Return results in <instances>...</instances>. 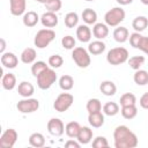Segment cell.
<instances>
[{"instance_id":"cell-22","label":"cell","mask_w":148,"mask_h":148,"mask_svg":"<svg viewBox=\"0 0 148 148\" xmlns=\"http://www.w3.org/2000/svg\"><path fill=\"white\" fill-rule=\"evenodd\" d=\"M113 38L118 43H121V44L125 43L130 38L128 29L125 28V27H118V28H116L114 31H113Z\"/></svg>"},{"instance_id":"cell-8","label":"cell","mask_w":148,"mask_h":148,"mask_svg":"<svg viewBox=\"0 0 148 148\" xmlns=\"http://www.w3.org/2000/svg\"><path fill=\"white\" fill-rule=\"evenodd\" d=\"M16 108L21 113H32L39 109V101L36 98L28 97L18 101Z\"/></svg>"},{"instance_id":"cell-33","label":"cell","mask_w":148,"mask_h":148,"mask_svg":"<svg viewBox=\"0 0 148 148\" xmlns=\"http://www.w3.org/2000/svg\"><path fill=\"white\" fill-rule=\"evenodd\" d=\"M87 111L88 113H96V112H101L102 111V103L98 98H90L87 102Z\"/></svg>"},{"instance_id":"cell-27","label":"cell","mask_w":148,"mask_h":148,"mask_svg":"<svg viewBox=\"0 0 148 148\" xmlns=\"http://www.w3.org/2000/svg\"><path fill=\"white\" fill-rule=\"evenodd\" d=\"M29 143H30V146L36 147V148L44 147V145H45V136L42 133H39V132H35V133H32L29 136Z\"/></svg>"},{"instance_id":"cell-37","label":"cell","mask_w":148,"mask_h":148,"mask_svg":"<svg viewBox=\"0 0 148 148\" xmlns=\"http://www.w3.org/2000/svg\"><path fill=\"white\" fill-rule=\"evenodd\" d=\"M44 6H45V8L47 9V12L57 13L58 10L61 9L62 2H61V0H46V1L44 2Z\"/></svg>"},{"instance_id":"cell-25","label":"cell","mask_w":148,"mask_h":148,"mask_svg":"<svg viewBox=\"0 0 148 148\" xmlns=\"http://www.w3.org/2000/svg\"><path fill=\"white\" fill-rule=\"evenodd\" d=\"M36 57H37L36 50L32 47H27L21 53V61L23 64H32L36 60Z\"/></svg>"},{"instance_id":"cell-44","label":"cell","mask_w":148,"mask_h":148,"mask_svg":"<svg viewBox=\"0 0 148 148\" xmlns=\"http://www.w3.org/2000/svg\"><path fill=\"white\" fill-rule=\"evenodd\" d=\"M65 147H66V148H80V147H81V143H80L79 141H75V140L71 139V140H68V141L65 143Z\"/></svg>"},{"instance_id":"cell-45","label":"cell","mask_w":148,"mask_h":148,"mask_svg":"<svg viewBox=\"0 0 148 148\" xmlns=\"http://www.w3.org/2000/svg\"><path fill=\"white\" fill-rule=\"evenodd\" d=\"M120 6H127V5H130V3H132L133 2V0H116Z\"/></svg>"},{"instance_id":"cell-36","label":"cell","mask_w":148,"mask_h":148,"mask_svg":"<svg viewBox=\"0 0 148 148\" xmlns=\"http://www.w3.org/2000/svg\"><path fill=\"white\" fill-rule=\"evenodd\" d=\"M119 102H120V105H121V106L133 105V104L136 103V97H135V95L132 94V92H125V94H123V95L120 96Z\"/></svg>"},{"instance_id":"cell-43","label":"cell","mask_w":148,"mask_h":148,"mask_svg":"<svg viewBox=\"0 0 148 148\" xmlns=\"http://www.w3.org/2000/svg\"><path fill=\"white\" fill-rule=\"evenodd\" d=\"M139 103H140V106H141L142 109L148 110V92H145V94L140 97Z\"/></svg>"},{"instance_id":"cell-21","label":"cell","mask_w":148,"mask_h":148,"mask_svg":"<svg viewBox=\"0 0 148 148\" xmlns=\"http://www.w3.org/2000/svg\"><path fill=\"white\" fill-rule=\"evenodd\" d=\"M104 114L101 112H96V113H89L88 116V121L90 124V126L95 127V128H99L104 125Z\"/></svg>"},{"instance_id":"cell-17","label":"cell","mask_w":148,"mask_h":148,"mask_svg":"<svg viewBox=\"0 0 148 148\" xmlns=\"http://www.w3.org/2000/svg\"><path fill=\"white\" fill-rule=\"evenodd\" d=\"M17 91H18L20 96H22L24 98H28V97L32 96V94L35 92V88H34L32 83H30L28 81H22V82L18 83Z\"/></svg>"},{"instance_id":"cell-18","label":"cell","mask_w":148,"mask_h":148,"mask_svg":"<svg viewBox=\"0 0 148 148\" xmlns=\"http://www.w3.org/2000/svg\"><path fill=\"white\" fill-rule=\"evenodd\" d=\"M39 20H40V17H39L38 14H37L36 12H34V10H29V12L24 13L23 18H22L23 24H24L25 27H28V28L35 27V25L38 23Z\"/></svg>"},{"instance_id":"cell-29","label":"cell","mask_w":148,"mask_h":148,"mask_svg":"<svg viewBox=\"0 0 148 148\" xmlns=\"http://www.w3.org/2000/svg\"><path fill=\"white\" fill-rule=\"evenodd\" d=\"M133 80L138 86H146L148 84V72L145 69H138L135 71L133 75Z\"/></svg>"},{"instance_id":"cell-49","label":"cell","mask_w":148,"mask_h":148,"mask_svg":"<svg viewBox=\"0 0 148 148\" xmlns=\"http://www.w3.org/2000/svg\"><path fill=\"white\" fill-rule=\"evenodd\" d=\"M84 1H94V0H84Z\"/></svg>"},{"instance_id":"cell-30","label":"cell","mask_w":148,"mask_h":148,"mask_svg":"<svg viewBox=\"0 0 148 148\" xmlns=\"http://www.w3.org/2000/svg\"><path fill=\"white\" fill-rule=\"evenodd\" d=\"M120 113L125 119H133L136 117L138 114V108L135 106V104L133 105H126V106H121L120 109Z\"/></svg>"},{"instance_id":"cell-6","label":"cell","mask_w":148,"mask_h":148,"mask_svg":"<svg viewBox=\"0 0 148 148\" xmlns=\"http://www.w3.org/2000/svg\"><path fill=\"white\" fill-rule=\"evenodd\" d=\"M36 79H37L38 88L42 90H46V89L51 88V86L57 81V73L53 68H46Z\"/></svg>"},{"instance_id":"cell-14","label":"cell","mask_w":148,"mask_h":148,"mask_svg":"<svg viewBox=\"0 0 148 148\" xmlns=\"http://www.w3.org/2000/svg\"><path fill=\"white\" fill-rule=\"evenodd\" d=\"M40 22L45 28H54L58 24V16L53 12H46L40 16Z\"/></svg>"},{"instance_id":"cell-15","label":"cell","mask_w":148,"mask_h":148,"mask_svg":"<svg viewBox=\"0 0 148 148\" xmlns=\"http://www.w3.org/2000/svg\"><path fill=\"white\" fill-rule=\"evenodd\" d=\"M76 140L81 145H88L92 140V130L90 127H87V126H81Z\"/></svg>"},{"instance_id":"cell-41","label":"cell","mask_w":148,"mask_h":148,"mask_svg":"<svg viewBox=\"0 0 148 148\" xmlns=\"http://www.w3.org/2000/svg\"><path fill=\"white\" fill-rule=\"evenodd\" d=\"M135 49L141 50L143 53H146L148 56V37L141 35L140 38H139V42H138V44L135 46Z\"/></svg>"},{"instance_id":"cell-40","label":"cell","mask_w":148,"mask_h":148,"mask_svg":"<svg viewBox=\"0 0 148 148\" xmlns=\"http://www.w3.org/2000/svg\"><path fill=\"white\" fill-rule=\"evenodd\" d=\"M75 44H76V40H75V38H74L73 36H71V35L65 36V37H62V39H61V45H62V47L66 49V50H73V49L75 47Z\"/></svg>"},{"instance_id":"cell-13","label":"cell","mask_w":148,"mask_h":148,"mask_svg":"<svg viewBox=\"0 0 148 148\" xmlns=\"http://www.w3.org/2000/svg\"><path fill=\"white\" fill-rule=\"evenodd\" d=\"M91 30L88 27V24H81L76 28V37L82 43H89L91 39Z\"/></svg>"},{"instance_id":"cell-34","label":"cell","mask_w":148,"mask_h":148,"mask_svg":"<svg viewBox=\"0 0 148 148\" xmlns=\"http://www.w3.org/2000/svg\"><path fill=\"white\" fill-rule=\"evenodd\" d=\"M145 61H146V59H145L143 56H133V57L128 58V60H127L130 67L134 71L140 69V67L145 64Z\"/></svg>"},{"instance_id":"cell-32","label":"cell","mask_w":148,"mask_h":148,"mask_svg":"<svg viewBox=\"0 0 148 148\" xmlns=\"http://www.w3.org/2000/svg\"><path fill=\"white\" fill-rule=\"evenodd\" d=\"M119 105L116 102H108L103 105V113L109 117H113L119 112Z\"/></svg>"},{"instance_id":"cell-9","label":"cell","mask_w":148,"mask_h":148,"mask_svg":"<svg viewBox=\"0 0 148 148\" xmlns=\"http://www.w3.org/2000/svg\"><path fill=\"white\" fill-rule=\"evenodd\" d=\"M17 138H18V134L16 132V130L14 128H7L1 138H0V147L2 148H12L15 146L16 141H17Z\"/></svg>"},{"instance_id":"cell-26","label":"cell","mask_w":148,"mask_h":148,"mask_svg":"<svg viewBox=\"0 0 148 148\" xmlns=\"http://www.w3.org/2000/svg\"><path fill=\"white\" fill-rule=\"evenodd\" d=\"M81 17L86 24H95L97 21V13L92 8H86L83 9Z\"/></svg>"},{"instance_id":"cell-2","label":"cell","mask_w":148,"mask_h":148,"mask_svg":"<svg viewBox=\"0 0 148 148\" xmlns=\"http://www.w3.org/2000/svg\"><path fill=\"white\" fill-rule=\"evenodd\" d=\"M128 60V51L123 46L113 47L106 53V61L112 66H118Z\"/></svg>"},{"instance_id":"cell-48","label":"cell","mask_w":148,"mask_h":148,"mask_svg":"<svg viewBox=\"0 0 148 148\" xmlns=\"http://www.w3.org/2000/svg\"><path fill=\"white\" fill-rule=\"evenodd\" d=\"M35 1H37V2H42V3H44L46 0H35Z\"/></svg>"},{"instance_id":"cell-20","label":"cell","mask_w":148,"mask_h":148,"mask_svg":"<svg viewBox=\"0 0 148 148\" xmlns=\"http://www.w3.org/2000/svg\"><path fill=\"white\" fill-rule=\"evenodd\" d=\"M88 51H89V53L92 54V56L102 54V53L105 51V43H103L101 39L90 42L89 45H88Z\"/></svg>"},{"instance_id":"cell-23","label":"cell","mask_w":148,"mask_h":148,"mask_svg":"<svg viewBox=\"0 0 148 148\" xmlns=\"http://www.w3.org/2000/svg\"><path fill=\"white\" fill-rule=\"evenodd\" d=\"M80 128H81V125L77 121H69L65 126V133H66V135L68 138L76 139L77 138V134L80 132Z\"/></svg>"},{"instance_id":"cell-46","label":"cell","mask_w":148,"mask_h":148,"mask_svg":"<svg viewBox=\"0 0 148 148\" xmlns=\"http://www.w3.org/2000/svg\"><path fill=\"white\" fill-rule=\"evenodd\" d=\"M0 43H1L0 52H1V54H2V53H5V49H6V40H5L3 38H1V39H0Z\"/></svg>"},{"instance_id":"cell-3","label":"cell","mask_w":148,"mask_h":148,"mask_svg":"<svg viewBox=\"0 0 148 148\" xmlns=\"http://www.w3.org/2000/svg\"><path fill=\"white\" fill-rule=\"evenodd\" d=\"M56 38V32L52 29H40L39 31H37L35 39H34V44L37 49H45L46 46H49Z\"/></svg>"},{"instance_id":"cell-28","label":"cell","mask_w":148,"mask_h":148,"mask_svg":"<svg viewBox=\"0 0 148 148\" xmlns=\"http://www.w3.org/2000/svg\"><path fill=\"white\" fill-rule=\"evenodd\" d=\"M148 27V18L146 16H136L132 22V28L136 32L143 31Z\"/></svg>"},{"instance_id":"cell-39","label":"cell","mask_w":148,"mask_h":148,"mask_svg":"<svg viewBox=\"0 0 148 148\" xmlns=\"http://www.w3.org/2000/svg\"><path fill=\"white\" fill-rule=\"evenodd\" d=\"M47 64L50 65L51 68H60L64 64V59L60 54H52L50 58H49V61Z\"/></svg>"},{"instance_id":"cell-4","label":"cell","mask_w":148,"mask_h":148,"mask_svg":"<svg viewBox=\"0 0 148 148\" xmlns=\"http://www.w3.org/2000/svg\"><path fill=\"white\" fill-rule=\"evenodd\" d=\"M126 13L121 7H113L104 15V21L109 27H118L125 20Z\"/></svg>"},{"instance_id":"cell-7","label":"cell","mask_w":148,"mask_h":148,"mask_svg":"<svg viewBox=\"0 0 148 148\" xmlns=\"http://www.w3.org/2000/svg\"><path fill=\"white\" fill-rule=\"evenodd\" d=\"M73 102H74V97H73L72 94H69V92H61L56 98V101L53 103V108L58 112H65V111H67L72 106Z\"/></svg>"},{"instance_id":"cell-16","label":"cell","mask_w":148,"mask_h":148,"mask_svg":"<svg viewBox=\"0 0 148 148\" xmlns=\"http://www.w3.org/2000/svg\"><path fill=\"white\" fill-rule=\"evenodd\" d=\"M92 35L97 39H104L109 35V25L106 23H95L92 28Z\"/></svg>"},{"instance_id":"cell-12","label":"cell","mask_w":148,"mask_h":148,"mask_svg":"<svg viewBox=\"0 0 148 148\" xmlns=\"http://www.w3.org/2000/svg\"><path fill=\"white\" fill-rule=\"evenodd\" d=\"M1 65L5 68H15L18 64L17 57L13 52H5L1 54Z\"/></svg>"},{"instance_id":"cell-47","label":"cell","mask_w":148,"mask_h":148,"mask_svg":"<svg viewBox=\"0 0 148 148\" xmlns=\"http://www.w3.org/2000/svg\"><path fill=\"white\" fill-rule=\"evenodd\" d=\"M140 1H141V2L143 3V5H146V6H148V0H140Z\"/></svg>"},{"instance_id":"cell-10","label":"cell","mask_w":148,"mask_h":148,"mask_svg":"<svg viewBox=\"0 0 148 148\" xmlns=\"http://www.w3.org/2000/svg\"><path fill=\"white\" fill-rule=\"evenodd\" d=\"M47 131L53 136H61L65 132V125L59 118H51L47 121Z\"/></svg>"},{"instance_id":"cell-38","label":"cell","mask_w":148,"mask_h":148,"mask_svg":"<svg viewBox=\"0 0 148 148\" xmlns=\"http://www.w3.org/2000/svg\"><path fill=\"white\" fill-rule=\"evenodd\" d=\"M46 68H49L47 67V65H46V62H44V61H35L34 64H32V66H31V73H32V75L35 76V77H37L40 73H43Z\"/></svg>"},{"instance_id":"cell-35","label":"cell","mask_w":148,"mask_h":148,"mask_svg":"<svg viewBox=\"0 0 148 148\" xmlns=\"http://www.w3.org/2000/svg\"><path fill=\"white\" fill-rule=\"evenodd\" d=\"M79 23V15L75 12H69L65 16V25L67 28H74Z\"/></svg>"},{"instance_id":"cell-1","label":"cell","mask_w":148,"mask_h":148,"mask_svg":"<svg viewBox=\"0 0 148 148\" xmlns=\"http://www.w3.org/2000/svg\"><path fill=\"white\" fill-rule=\"evenodd\" d=\"M113 139L116 148H135L139 143L136 134L125 125H119L114 128Z\"/></svg>"},{"instance_id":"cell-5","label":"cell","mask_w":148,"mask_h":148,"mask_svg":"<svg viewBox=\"0 0 148 148\" xmlns=\"http://www.w3.org/2000/svg\"><path fill=\"white\" fill-rule=\"evenodd\" d=\"M72 59L74 60L76 66L80 67V68H87L91 64V58H90L89 51L83 49V47H81V46H77V47L73 49Z\"/></svg>"},{"instance_id":"cell-31","label":"cell","mask_w":148,"mask_h":148,"mask_svg":"<svg viewBox=\"0 0 148 148\" xmlns=\"http://www.w3.org/2000/svg\"><path fill=\"white\" fill-rule=\"evenodd\" d=\"M59 87L64 90V91H68L72 90L74 87V79L71 75H62L59 79Z\"/></svg>"},{"instance_id":"cell-24","label":"cell","mask_w":148,"mask_h":148,"mask_svg":"<svg viewBox=\"0 0 148 148\" xmlns=\"http://www.w3.org/2000/svg\"><path fill=\"white\" fill-rule=\"evenodd\" d=\"M1 84H2L3 89H6V90H13L15 88V86H16V76L13 73H7V74L2 75Z\"/></svg>"},{"instance_id":"cell-42","label":"cell","mask_w":148,"mask_h":148,"mask_svg":"<svg viewBox=\"0 0 148 148\" xmlns=\"http://www.w3.org/2000/svg\"><path fill=\"white\" fill-rule=\"evenodd\" d=\"M92 147L94 148H106L109 147V142L105 136H96L92 140Z\"/></svg>"},{"instance_id":"cell-19","label":"cell","mask_w":148,"mask_h":148,"mask_svg":"<svg viewBox=\"0 0 148 148\" xmlns=\"http://www.w3.org/2000/svg\"><path fill=\"white\" fill-rule=\"evenodd\" d=\"M99 90L105 96H113L117 92V86L110 80H105L99 84Z\"/></svg>"},{"instance_id":"cell-11","label":"cell","mask_w":148,"mask_h":148,"mask_svg":"<svg viewBox=\"0 0 148 148\" xmlns=\"http://www.w3.org/2000/svg\"><path fill=\"white\" fill-rule=\"evenodd\" d=\"M9 9L12 15L20 16L24 15L27 9V0H9Z\"/></svg>"}]
</instances>
